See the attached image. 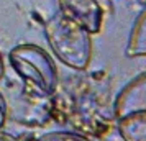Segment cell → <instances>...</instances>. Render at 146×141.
I'll return each mask as SVG.
<instances>
[{"instance_id":"cell-1","label":"cell","mask_w":146,"mask_h":141,"mask_svg":"<svg viewBox=\"0 0 146 141\" xmlns=\"http://www.w3.org/2000/svg\"><path fill=\"white\" fill-rule=\"evenodd\" d=\"M44 36L54 56L76 71H84L92 59V34L62 13L44 23Z\"/></svg>"},{"instance_id":"cell-2","label":"cell","mask_w":146,"mask_h":141,"mask_svg":"<svg viewBox=\"0 0 146 141\" xmlns=\"http://www.w3.org/2000/svg\"><path fill=\"white\" fill-rule=\"evenodd\" d=\"M8 61L31 92L49 97L58 89V69L53 58L38 44L25 43L15 46L8 53Z\"/></svg>"},{"instance_id":"cell-3","label":"cell","mask_w":146,"mask_h":141,"mask_svg":"<svg viewBox=\"0 0 146 141\" xmlns=\"http://www.w3.org/2000/svg\"><path fill=\"white\" fill-rule=\"evenodd\" d=\"M59 13L86 28L90 34L102 30L104 10L97 0H58Z\"/></svg>"},{"instance_id":"cell-4","label":"cell","mask_w":146,"mask_h":141,"mask_svg":"<svg viewBox=\"0 0 146 141\" xmlns=\"http://www.w3.org/2000/svg\"><path fill=\"white\" fill-rule=\"evenodd\" d=\"M146 112V72L133 77L120 90L115 100V117L117 120L126 115Z\"/></svg>"},{"instance_id":"cell-5","label":"cell","mask_w":146,"mask_h":141,"mask_svg":"<svg viewBox=\"0 0 146 141\" xmlns=\"http://www.w3.org/2000/svg\"><path fill=\"white\" fill-rule=\"evenodd\" d=\"M117 126L125 141H146V112L126 115L117 120Z\"/></svg>"},{"instance_id":"cell-6","label":"cell","mask_w":146,"mask_h":141,"mask_svg":"<svg viewBox=\"0 0 146 141\" xmlns=\"http://www.w3.org/2000/svg\"><path fill=\"white\" fill-rule=\"evenodd\" d=\"M126 56H130V58L146 56V7L136 17L131 26L128 44H126Z\"/></svg>"},{"instance_id":"cell-7","label":"cell","mask_w":146,"mask_h":141,"mask_svg":"<svg viewBox=\"0 0 146 141\" xmlns=\"http://www.w3.org/2000/svg\"><path fill=\"white\" fill-rule=\"evenodd\" d=\"M21 141H89V140L77 133H71V131H49V133L40 134V136H31V138H27V140Z\"/></svg>"},{"instance_id":"cell-8","label":"cell","mask_w":146,"mask_h":141,"mask_svg":"<svg viewBox=\"0 0 146 141\" xmlns=\"http://www.w3.org/2000/svg\"><path fill=\"white\" fill-rule=\"evenodd\" d=\"M5 120H7V103H5L3 95L0 94V131L5 125Z\"/></svg>"},{"instance_id":"cell-9","label":"cell","mask_w":146,"mask_h":141,"mask_svg":"<svg viewBox=\"0 0 146 141\" xmlns=\"http://www.w3.org/2000/svg\"><path fill=\"white\" fill-rule=\"evenodd\" d=\"M0 141H18V140L13 138L12 134H7V133H2L0 131Z\"/></svg>"},{"instance_id":"cell-10","label":"cell","mask_w":146,"mask_h":141,"mask_svg":"<svg viewBox=\"0 0 146 141\" xmlns=\"http://www.w3.org/2000/svg\"><path fill=\"white\" fill-rule=\"evenodd\" d=\"M3 72H5V64H3V58L0 54V79L3 77Z\"/></svg>"}]
</instances>
